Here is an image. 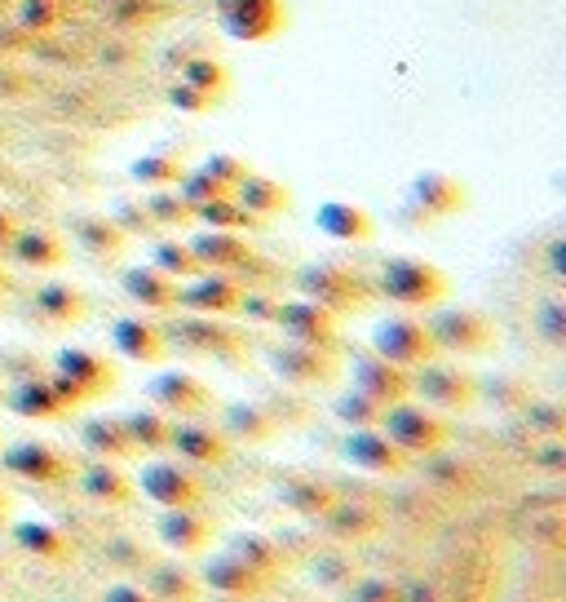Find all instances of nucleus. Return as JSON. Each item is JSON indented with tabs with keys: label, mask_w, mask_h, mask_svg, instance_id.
Returning a JSON list of instances; mask_svg holds the SVG:
<instances>
[{
	"label": "nucleus",
	"mask_w": 566,
	"mask_h": 602,
	"mask_svg": "<svg viewBox=\"0 0 566 602\" xmlns=\"http://www.w3.org/2000/svg\"><path fill=\"white\" fill-rule=\"evenodd\" d=\"M297 288L306 301H319V307H328L333 315H350V311H363L372 307V279H363L359 270L341 266V261H319V266H306L297 275Z\"/></svg>",
	"instance_id": "1"
},
{
	"label": "nucleus",
	"mask_w": 566,
	"mask_h": 602,
	"mask_svg": "<svg viewBox=\"0 0 566 602\" xmlns=\"http://www.w3.org/2000/svg\"><path fill=\"white\" fill-rule=\"evenodd\" d=\"M381 430H385V439H390V443H399L407 456H429V452H443V443L451 439V426H447L443 417H434L429 408L407 404V399H399V404H390V408H385Z\"/></svg>",
	"instance_id": "2"
},
{
	"label": "nucleus",
	"mask_w": 566,
	"mask_h": 602,
	"mask_svg": "<svg viewBox=\"0 0 566 602\" xmlns=\"http://www.w3.org/2000/svg\"><path fill=\"white\" fill-rule=\"evenodd\" d=\"M381 292L399 307H434L447 297V275L421 257H390L381 266Z\"/></svg>",
	"instance_id": "3"
},
{
	"label": "nucleus",
	"mask_w": 566,
	"mask_h": 602,
	"mask_svg": "<svg viewBox=\"0 0 566 602\" xmlns=\"http://www.w3.org/2000/svg\"><path fill=\"white\" fill-rule=\"evenodd\" d=\"M407 390H416L429 408H443V412H465V408H474V399H478V381L465 373V368H456V364H421V373L416 377H407Z\"/></svg>",
	"instance_id": "4"
},
{
	"label": "nucleus",
	"mask_w": 566,
	"mask_h": 602,
	"mask_svg": "<svg viewBox=\"0 0 566 602\" xmlns=\"http://www.w3.org/2000/svg\"><path fill=\"white\" fill-rule=\"evenodd\" d=\"M425 329H429L434 346L451 351V355H487L496 346V324L482 311H443Z\"/></svg>",
	"instance_id": "5"
},
{
	"label": "nucleus",
	"mask_w": 566,
	"mask_h": 602,
	"mask_svg": "<svg viewBox=\"0 0 566 602\" xmlns=\"http://www.w3.org/2000/svg\"><path fill=\"white\" fill-rule=\"evenodd\" d=\"M372 351L385 359V364H394V368H421V364H429L434 359V337H429V329L425 324H416V320H385L377 333H372Z\"/></svg>",
	"instance_id": "6"
},
{
	"label": "nucleus",
	"mask_w": 566,
	"mask_h": 602,
	"mask_svg": "<svg viewBox=\"0 0 566 602\" xmlns=\"http://www.w3.org/2000/svg\"><path fill=\"white\" fill-rule=\"evenodd\" d=\"M142 492L164 509H191L204 501V479L177 461H155L142 470Z\"/></svg>",
	"instance_id": "7"
},
{
	"label": "nucleus",
	"mask_w": 566,
	"mask_h": 602,
	"mask_svg": "<svg viewBox=\"0 0 566 602\" xmlns=\"http://www.w3.org/2000/svg\"><path fill=\"white\" fill-rule=\"evenodd\" d=\"M0 465H6L10 474H19V479L45 483V487H63L76 474L72 461L58 448H50V443H14V448L0 452Z\"/></svg>",
	"instance_id": "8"
},
{
	"label": "nucleus",
	"mask_w": 566,
	"mask_h": 602,
	"mask_svg": "<svg viewBox=\"0 0 566 602\" xmlns=\"http://www.w3.org/2000/svg\"><path fill=\"white\" fill-rule=\"evenodd\" d=\"M270 364L283 381L293 386H328L337 377V359L333 351H319V346H302V342H283V346H270Z\"/></svg>",
	"instance_id": "9"
},
{
	"label": "nucleus",
	"mask_w": 566,
	"mask_h": 602,
	"mask_svg": "<svg viewBox=\"0 0 566 602\" xmlns=\"http://www.w3.org/2000/svg\"><path fill=\"white\" fill-rule=\"evenodd\" d=\"M274 320L283 333H289V342L337 351V315L328 307H319V301H289V307H279Z\"/></svg>",
	"instance_id": "10"
},
{
	"label": "nucleus",
	"mask_w": 566,
	"mask_h": 602,
	"mask_svg": "<svg viewBox=\"0 0 566 602\" xmlns=\"http://www.w3.org/2000/svg\"><path fill=\"white\" fill-rule=\"evenodd\" d=\"M204 584H208L213 593L230 598V602H252V598H261V593L270 589V580L257 576L248 562H239L230 549H226V553H213V558L204 562Z\"/></svg>",
	"instance_id": "11"
},
{
	"label": "nucleus",
	"mask_w": 566,
	"mask_h": 602,
	"mask_svg": "<svg viewBox=\"0 0 566 602\" xmlns=\"http://www.w3.org/2000/svg\"><path fill=\"white\" fill-rule=\"evenodd\" d=\"M346 461L359 465V470H372V474H403L407 470V452L399 443H390L381 426L355 430L346 439Z\"/></svg>",
	"instance_id": "12"
},
{
	"label": "nucleus",
	"mask_w": 566,
	"mask_h": 602,
	"mask_svg": "<svg viewBox=\"0 0 566 602\" xmlns=\"http://www.w3.org/2000/svg\"><path fill=\"white\" fill-rule=\"evenodd\" d=\"M151 399L173 417H199L213 408V390L191 373H164L151 381Z\"/></svg>",
	"instance_id": "13"
},
{
	"label": "nucleus",
	"mask_w": 566,
	"mask_h": 602,
	"mask_svg": "<svg viewBox=\"0 0 566 602\" xmlns=\"http://www.w3.org/2000/svg\"><path fill=\"white\" fill-rule=\"evenodd\" d=\"M182 346H191V351H204V355H217V359H235L239 351H243V333H235V329H226V324H217L213 315H199V320H182V324H173L168 329Z\"/></svg>",
	"instance_id": "14"
},
{
	"label": "nucleus",
	"mask_w": 566,
	"mask_h": 602,
	"mask_svg": "<svg viewBox=\"0 0 566 602\" xmlns=\"http://www.w3.org/2000/svg\"><path fill=\"white\" fill-rule=\"evenodd\" d=\"M58 377H67L76 390H80V399L89 404V399H98V395H107L111 386H116V368L102 359V355H94V351H63L58 355Z\"/></svg>",
	"instance_id": "15"
},
{
	"label": "nucleus",
	"mask_w": 566,
	"mask_h": 602,
	"mask_svg": "<svg viewBox=\"0 0 566 602\" xmlns=\"http://www.w3.org/2000/svg\"><path fill=\"white\" fill-rule=\"evenodd\" d=\"M155 531H160V540H164L168 549H177V553H204L208 540H213V518L199 514L195 505H191V509H164L160 523H155Z\"/></svg>",
	"instance_id": "16"
},
{
	"label": "nucleus",
	"mask_w": 566,
	"mask_h": 602,
	"mask_svg": "<svg viewBox=\"0 0 566 602\" xmlns=\"http://www.w3.org/2000/svg\"><path fill=\"white\" fill-rule=\"evenodd\" d=\"M177 301H182V307H191V311H199V315H235L239 301H243V288H239V279L217 270V275L195 279Z\"/></svg>",
	"instance_id": "17"
},
{
	"label": "nucleus",
	"mask_w": 566,
	"mask_h": 602,
	"mask_svg": "<svg viewBox=\"0 0 566 602\" xmlns=\"http://www.w3.org/2000/svg\"><path fill=\"white\" fill-rule=\"evenodd\" d=\"M168 448H177V456H186L195 465H221L230 456L226 434L204 426V421H177L173 434H168Z\"/></svg>",
	"instance_id": "18"
},
{
	"label": "nucleus",
	"mask_w": 566,
	"mask_h": 602,
	"mask_svg": "<svg viewBox=\"0 0 566 602\" xmlns=\"http://www.w3.org/2000/svg\"><path fill=\"white\" fill-rule=\"evenodd\" d=\"M191 252L199 257V266H217L221 275H226V270H252V266H257L252 248H248L239 235H230V230H204V235H195V239H191Z\"/></svg>",
	"instance_id": "19"
},
{
	"label": "nucleus",
	"mask_w": 566,
	"mask_h": 602,
	"mask_svg": "<svg viewBox=\"0 0 566 602\" xmlns=\"http://www.w3.org/2000/svg\"><path fill=\"white\" fill-rule=\"evenodd\" d=\"M111 342H116L120 355H129L138 364H160L164 351H168V333L160 324H151V320H120L111 329Z\"/></svg>",
	"instance_id": "20"
},
{
	"label": "nucleus",
	"mask_w": 566,
	"mask_h": 602,
	"mask_svg": "<svg viewBox=\"0 0 566 602\" xmlns=\"http://www.w3.org/2000/svg\"><path fill=\"white\" fill-rule=\"evenodd\" d=\"M355 390H363L381 404H399V399H407V373L385 364L381 355H359L355 359Z\"/></svg>",
	"instance_id": "21"
},
{
	"label": "nucleus",
	"mask_w": 566,
	"mask_h": 602,
	"mask_svg": "<svg viewBox=\"0 0 566 602\" xmlns=\"http://www.w3.org/2000/svg\"><path fill=\"white\" fill-rule=\"evenodd\" d=\"M124 292H129L133 301H142L146 311H173L177 297H182L177 279L164 275L160 266H133V270L124 275Z\"/></svg>",
	"instance_id": "22"
},
{
	"label": "nucleus",
	"mask_w": 566,
	"mask_h": 602,
	"mask_svg": "<svg viewBox=\"0 0 566 602\" xmlns=\"http://www.w3.org/2000/svg\"><path fill=\"white\" fill-rule=\"evenodd\" d=\"M10 252L19 266H36V270H50V266H63L67 257V244L54 235V230H19L10 239Z\"/></svg>",
	"instance_id": "23"
},
{
	"label": "nucleus",
	"mask_w": 566,
	"mask_h": 602,
	"mask_svg": "<svg viewBox=\"0 0 566 602\" xmlns=\"http://www.w3.org/2000/svg\"><path fill=\"white\" fill-rule=\"evenodd\" d=\"M14 540H19V549H28L45 562H72L76 558V545L50 523H14Z\"/></svg>",
	"instance_id": "24"
},
{
	"label": "nucleus",
	"mask_w": 566,
	"mask_h": 602,
	"mask_svg": "<svg viewBox=\"0 0 566 602\" xmlns=\"http://www.w3.org/2000/svg\"><path fill=\"white\" fill-rule=\"evenodd\" d=\"M80 439H85V448H89L94 456H102V461H124V456H133V452H138L120 417H94V421L85 426V434H80Z\"/></svg>",
	"instance_id": "25"
},
{
	"label": "nucleus",
	"mask_w": 566,
	"mask_h": 602,
	"mask_svg": "<svg viewBox=\"0 0 566 602\" xmlns=\"http://www.w3.org/2000/svg\"><path fill=\"white\" fill-rule=\"evenodd\" d=\"M80 487L85 496H94L98 505H129L133 501V479L124 470H116L111 461H98L80 474Z\"/></svg>",
	"instance_id": "26"
},
{
	"label": "nucleus",
	"mask_w": 566,
	"mask_h": 602,
	"mask_svg": "<svg viewBox=\"0 0 566 602\" xmlns=\"http://www.w3.org/2000/svg\"><path fill=\"white\" fill-rule=\"evenodd\" d=\"M36 315L54 329H67L76 320H85V297L72 288V283H45L36 292Z\"/></svg>",
	"instance_id": "27"
},
{
	"label": "nucleus",
	"mask_w": 566,
	"mask_h": 602,
	"mask_svg": "<svg viewBox=\"0 0 566 602\" xmlns=\"http://www.w3.org/2000/svg\"><path fill=\"white\" fill-rule=\"evenodd\" d=\"M146 593L155 602H199V580L177 562H160L146 576Z\"/></svg>",
	"instance_id": "28"
},
{
	"label": "nucleus",
	"mask_w": 566,
	"mask_h": 602,
	"mask_svg": "<svg viewBox=\"0 0 566 602\" xmlns=\"http://www.w3.org/2000/svg\"><path fill=\"white\" fill-rule=\"evenodd\" d=\"M279 496H283V505L306 514V518H324L333 509V501H337V492L328 483H319V479H289L279 487Z\"/></svg>",
	"instance_id": "29"
},
{
	"label": "nucleus",
	"mask_w": 566,
	"mask_h": 602,
	"mask_svg": "<svg viewBox=\"0 0 566 602\" xmlns=\"http://www.w3.org/2000/svg\"><path fill=\"white\" fill-rule=\"evenodd\" d=\"M319 230H328L333 239H350V244H368L372 239V217L355 204H324L319 208Z\"/></svg>",
	"instance_id": "30"
},
{
	"label": "nucleus",
	"mask_w": 566,
	"mask_h": 602,
	"mask_svg": "<svg viewBox=\"0 0 566 602\" xmlns=\"http://www.w3.org/2000/svg\"><path fill=\"white\" fill-rule=\"evenodd\" d=\"M221 434L226 439H243V443H265V439L279 434V426H274V417L265 408L235 404V408H226V430Z\"/></svg>",
	"instance_id": "31"
},
{
	"label": "nucleus",
	"mask_w": 566,
	"mask_h": 602,
	"mask_svg": "<svg viewBox=\"0 0 566 602\" xmlns=\"http://www.w3.org/2000/svg\"><path fill=\"white\" fill-rule=\"evenodd\" d=\"M230 553H235L239 562H248L257 576H265V580H274V576H279V567H283V549H279L270 536H257V531L235 536Z\"/></svg>",
	"instance_id": "32"
},
{
	"label": "nucleus",
	"mask_w": 566,
	"mask_h": 602,
	"mask_svg": "<svg viewBox=\"0 0 566 602\" xmlns=\"http://www.w3.org/2000/svg\"><path fill=\"white\" fill-rule=\"evenodd\" d=\"M319 523H324L333 536H341V540H359V536L377 531L381 514H377V509H368V505H341V501H333V509H328Z\"/></svg>",
	"instance_id": "33"
},
{
	"label": "nucleus",
	"mask_w": 566,
	"mask_h": 602,
	"mask_svg": "<svg viewBox=\"0 0 566 602\" xmlns=\"http://www.w3.org/2000/svg\"><path fill=\"white\" fill-rule=\"evenodd\" d=\"M120 421H124V430H129V439H133L138 452H160V448H168L173 421H168L164 412H129V417H120Z\"/></svg>",
	"instance_id": "34"
},
{
	"label": "nucleus",
	"mask_w": 566,
	"mask_h": 602,
	"mask_svg": "<svg viewBox=\"0 0 566 602\" xmlns=\"http://www.w3.org/2000/svg\"><path fill=\"white\" fill-rule=\"evenodd\" d=\"M72 230H76V239H80L89 252H98V257H116V252L124 248V230H120V222H107V217H80V222H72Z\"/></svg>",
	"instance_id": "35"
},
{
	"label": "nucleus",
	"mask_w": 566,
	"mask_h": 602,
	"mask_svg": "<svg viewBox=\"0 0 566 602\" xmlns=\"http://www.w3.org/2000/svg\"><path fill=\"white\" fill-rule=\"evenodd\" d=\"M385 408H390V404H381V399H372V395H363V390H350V395L337 399V417H341L346 426H355V430H372V426H381Z\"/></svg>",
	"instance_id": "36"
},
{
	"label": "nucleus",
	"mask_w": 566,
	"mask_h": 602,
	"mask_svg": "<svg viewBox=\"0 0 566 602\" xmlns=\"http://www.w3.org/2000/svg\"><path fill=\"white\" fill-rule=\"evenodd\" d=\"M243 186V208L248 213H279V208H289V191L283 186H274V182H265V178H239Z\"/></svg>",
	"instance_id": "37"
},
{
	"label": "nucleus",
	"mask_w": 566,
	"mask_h": 602,
	"mask_svg": "<svg viewBox=\"0 0 566 602\" xmlns=\"http://www.w3.org/2000/svg\"><path fill=\"white\" fill-rule=\"evenodd\" d=\"M416 195H421V204L429 213H456V208H465V186H456L451 178H425L416 186Z\"/></svg>",
	"instance_id": "38"
},
{
	"label": "nucleus",
	"mask_w": 566,
	"mask_h": 602,
	"mask_svg": "<svg viewBox=\"0 0 566 602\" xmlns=\"http://www.w3.org/2000/svg\"><path fill=\"white\" fill-rule=\"evenodd\" d=\"M346 602H403V580H390V576H363V580H350Z\"/></svg>",
	"instance_id": "39"
},
{
	"label": "nucleus",
	"mask_w": 566,
	"mask_h": 602,
	"mask_svg": "<svg viewBox=\"0 0 566 602\" xmlns=\"http://www.w3.org/2000/svg\"><path fill=\"white\" fill-rule=\"evenodd\" d=\"M155 266L164 270V275H199L204 266H199V257L191 252V244H160L155 248Z\"/></svg>",
	"instance_id": "40"
},
{
	"label": "nucleus",
	"mask_w": 566,
	"mask_h": 602,
	"mask_svg": "<svg viewBox=\"0 0 566 602\" xmlns=\"http://www.w3.org/2000/svg\"><path fill=\"white\" fill-rule=\"evenodd\" d=\"M191 217H195V208H191L186 200H173V195H155V200H151V222L182 226V222H191Z\"/></svg>",
	"instance_id": "41"
},
{
	"label": "nucleus",
	"mask_w": 566,
	"mask_h": 602,
	"mask_svg": "<svg viewBox=\"0 0 566 602\" xmlns=\"http://www.w3.org/2000/svg\"><path fill=\"white\" fill-rule=\"evenodd\" d=\"M315 580L319 584H328V589H337V584H350L355 580V567L346 562V558H315Z\"/></svg>",
	"instance_id": "42"
},
{
	"label": "nucleus",
	"mask_w": 566,
	"mask_h": 602,
	"mask_svg": "<svg viewBox=\"0 0 566 602\" xmlns=\"http://www.w3.org/2000/svg\"><path fill=\"white\" fill-rule=\"evenodd\" d=\"M102 602H155L146 589H138V584H107V593H102Z\"/></svg>",
	"instance_id": "43"
},
{
	"label": "nucleus",
	"mask_w": 566,
	"mask_h": 602,
	"mask_svg": "<svg viewBox=\"0 0 566 602\" xmlns=\"http://www.w3.org/2000/svg\"><path fill=\"white\" fill-rule=\"evenodd\" d=\"M403 602H438V589L429 580H407L403 584Z\"/></svg>",
	"instance_id": "44"
},
{
	"label": "nucleus",
	"mask_w": 566,
	"mask_h": 602,
	"mask_svg": "<svg viewBox=\"0 0 566 602\" xmlns=\"http://www.w3.org/2000/svg\"><path fill=\"white\" fill-rule=\"evenodd\" d=\"M14 235H19V217L10 208H0V248H10Z\"/></svg>",
	"instance_id": "45"
},
{
	"label": "nucleus",
	"mask_w": 566,
	"mask_h": 602,
	"mask_svg": "<svg viewBox=\"0 0 566 602\" xmlns=\"http://www.w3.org/2000/svg\"><path fill=\"white\" fill-rule=\"evenodd\" d=\"M10 518H14V496L0 487V527H10Z\"/></svg>",
	"instance_id": "46"
},
{
	"label": "nucleus",
	"mask_w": 566,
	"mask_h": 602,
	"mask_svg": "<svg viewBox=\"0 0 566 602\" xmlns=\"http://www.w3.org/2000/svg\"><path fill=\"white\" fill-rule=\"evenodd\" d=\"M6 288H10V275H6V270H0V292H6Z\"/></svg>",
	"instance_id": "47"
}]
</instances>
